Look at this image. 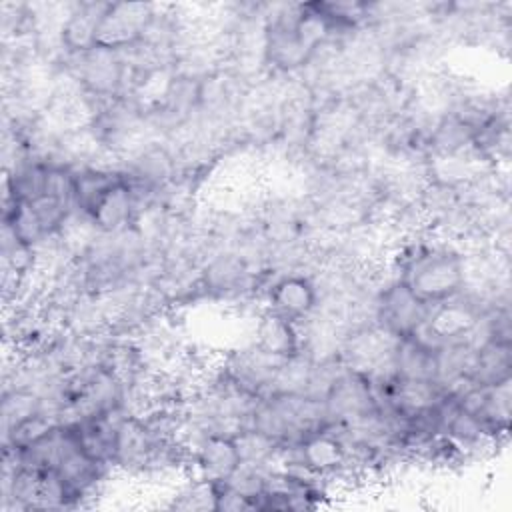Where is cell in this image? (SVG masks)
I'll return each mask as SVG.
<instances>
[{"label":"cell","mask_w":512,"mask_h":512,"mask_svg":"<svg viewBox=\"0 0 512 512\" xmlns=\"http://www.w3.org/2000/svg\"><path fill=\"white\" fill-rule=\"evenodd\" d=\"M390 258V274L430 306L464 288L466 248L452 238L440 234L424 238L420 232L404 238Z\"/></svg>","instance_id":"6da1fadb"},{"label":"cell","mask_w":512,"mask_h":512,"mask_svg":"<svg viewBox=\"0 0 512 512\" xmlns=\"http://www.w3.org/2000/svg\"><path fill=\"white\" fill-rule=\"evenodd\" d=\"M246 428L258 430L286 448L302 442L310 434L330 428V418L320 398L272 392L258 398Z\"/></svg>","instance_id":"7a4b0ae2"},{"label":"cell","mask_w":512,"mask_h":512,"mask_svg":"<svg viewBox=\"0 0 512 512\" xmlns=\"http://www.w3.org/2000/svg\"><path fill=\"white\" fill-rule=\"evenodd\" d=\"M430 304L420 300L402 280L386 274L378 280L372 322L396 338L414 336L428 320Z\"/></svg>","instance_id":"3957f363"},{"label":"cell","mask_w":512,"mask_h":512,"mask_svg":"<svg viewBox=\"0 0 512 512\" xmlns=\"http://www.w3.org/2000/svg\"><path fill=\"white\" fill-rule=\"evenodd\" d=\"M260 306L300 324L318 306V286L314 274L288 272L274 276L262 290Z\"/></svg>","instance_id":"277c9868"},{"label":"cell","mask_w":512,"mask_h":512,"mask_svg":"<svg viewBox=\"0 0 512 512\" xmlns=\"http://www.w3.org/2000/svg\"><path fill=\"white\" fill-rule=\"evenodd\" d=\"M158 4L144 2H108L96 32V46L122 50L144 38Z\"/></svg>","instance_id":"5b68a950"},{"label":"cell","mask_w":512,"mask_h":512,"mask_svg":"<svg viewBox=\"0 0 512 512\" xmlns=\"http://www.w3.org/2000/svg\"><path fill=\"white\" fill-rule=\"evenodd\" d=\"M240 466L234 436L210 434L188 446V468L192 476L208 482H224Z\"/></svg>","instance_id":"8992f818"},{"label":"cell","mask_w":512,"mask_h":512,"mask_svg":"<svg viewBox=\"0 0 512 512\" xmlns=\"http://www.w3.org/2000/svg\"><path fill=\"white\" fill-rule=\"evenodd\" d=\"M248 342L276 356L298 354L302 348L300 324L260 306L252 320V332Z\"/></svg>","instance_id":"52a82bcc"},{"label":"cell","mask_w":512,"mask_h":512,"mask_svg":"<svg viewBox=\"0 0 512 512\" xmlns=\"http://www.w3.org/2000/svg\"><path fill=\"white\" fill-rule=\"evenodd\" d=\"M512 374V352L510 342L492 340L478 348L472 384L474 386H498L510 382Z\"/></svg>","instance_id":"ba28073f"},{"label":"cell","mask_w":512,"mask_h":512,"mask_svg":"<svg viewBox=\"0 0 512 512\" xmlns=\"http://www.w3.org/2000/svg\"><path fill=\"white\" fill-rule=\"evenodd\" d=\"M170 508L178 510H216V486L214 482L192 476L184 480L172 494Z\"/></svg>","instance_id":"9c48e42d"}]
</instances>
